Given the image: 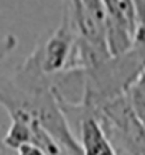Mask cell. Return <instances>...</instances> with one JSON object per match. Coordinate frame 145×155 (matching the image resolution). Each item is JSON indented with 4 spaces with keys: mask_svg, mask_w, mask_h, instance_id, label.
<instances>
[{
    "mask_svg": "<svg viewBox=\"0 0 145 155\" xmlns=\"http://www.w3.org/2000/svg\"><path fill=\"white\" fill-rule=\"evenodd\" d=\"M0 106L7 111L10 120L41 124L69 155H82L54 87L30 90L18 85L12 75H0Z\"/></svg>",
    "mask_w": 145,
    "mask_h": 155,
    "instance_id": "cell-1",
    "label": "cell"
},
{
    "mask_svg": "<svg viewBox=\"0 0 145 155\" xmlns=\"http://www.w3.org/2000/svg\"><path fill=\"white\" fill-rule=\"evenodd\" d=\"M59 104L81 145L82 155H117L101 123L90 107L61 102Z\"/></svg>",
    "mask_w": 145,
    "mask_h": 155,
    "instance_id": "cell-2",
    "label": "cell"
},
{
    "mask_svg": "<svg viewBox=\"0 0 145 155\" xmlns=\"http://www.w3.org/2000/svg\"><path fill=\"white\" fill-rule=\"evenodd\" d=\"M76 40L77 30L73 21L72 10H71L69 2L65 0L62 20L59 25L49 34L48 38L38 42L41 48V59H42V68L45 74L54 76L66 69Z\"/></svg>",
    "mask_w": 145,
    "mask_h": 155,
    "instance_id": "cell-3",
    "label": "cell"
},
{
    "mask_svg": "<svg viewBox=\"0 0 145 155\" xmlns=\"http://www.w3.org/2000/svg\"><path fill=\"white\" fill-rule=\"evenodd\" d=\"M127 97L135 116L145 127V75L134 83V86L127 93Z\"/></svg>",
    "mask_w": 145,
    "mask_h": 155,
    "instance_id": "cell-4",
    "label": "cell"
},
{
    "mask_svg": "<svg viewBox=\"0 0 145 155\" xmlns=\"http://www.w3.org/2000/svg\"><path fill=\"white\" fill-rule=\"evenodd\" d=\"M18 45V38L14 34H7L0 40V64L6 61L8 55L17 48Z\"/></svg>",
    "mask_w": 145,
    "mask_h": 155,
    "instance_id": "cell-5",
    "label": "cell"
},
{
    "mask_svg": "<svg viewBox=\"0 0 145 155\" xmlns=\"http://www.w3.org/2000/svg\"><path fill=\"white\" fill-rule=\"evenodd\" d=\"M13 155H48L45 152V150L37 145V144H32V143H28V144H24L18 147L17 150L12 151Z\"/></svg>",
    "mask_w": 145,
    "mask_h": 155,
    "instance_id": "cell-6",
    "label": "cell"
},
{
    "mask_svg": "<svg viewBox=\"0 0 145 155\" xmlns=\"http://www.w3.org/2000/svg\"><path fill=\"white\" fill-rule=\"evenodd\" d=\"M0 155H13V152L7 147H4L2 141H0Z\"/></svg>",
    "mask_w": 145,
    "mask_h": 155,
    "instance_id": "cell-7",
    "label": "cell"
},
{
    "mask_svg": "<svg viewBox=\"0 0 145 155\" xmlns=\"http://www.w3.org/2000/svg\"><path fill=\"white\" fill-rule=\"evenodd\" d=\"M64 155H69V154H66V152H65V154H64Z\"/></svg>",
    "mask_w": 145,
    "mask_h": 155,
    "instance_id": "cell-8",
    "label": "cell"
}]
</instances>
